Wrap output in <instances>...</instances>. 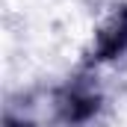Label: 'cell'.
I'll use <instances>...</instances> for the list:
<instances>
[{
    "instance_id": "cell-1",
    "label": "cell",
    "mask_w": 127,
    "mask_h": 127,
    "mask_svg": "<svg viewBox=\"0 0 127 127\" xmlns=\"http://www.w3.org/2000/svg\"><path fill=\"white\" fill-rule=\"evenodd\" d=\"M50 118L59 127H89L103 109V92L97 86L95 74L86 68L74 77H68L62 86H56L50 97Z\"/></svg>"
},
{
    "instance_id": "cell-2",
    "label": "cell",
    "mask_w": 127,
    "mask_h": 127,
    "mask_svg": "<svg viewBox=\"0 0 127 127\" xmlns=\"http://www.w3.org/2000/svg\"><path fill=\"white\" fill-rule=\"evenodd\" d=\"M121 56H127V6L112 9V15L100 24L89 50V59H86V68L118 62Z\"/></svg>"
}]
</instances>
